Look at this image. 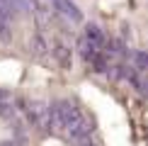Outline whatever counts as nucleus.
Listing matches in <instances>:
<instances>
[{
    "label": "nucleus",
    "instance_id": "nucleus-1",
    "mask_svg": "<svg viewBox=\"0 0 148 146\" xmlns=\"http://www.w3.org/2000/svg\"><path fill=\"white\" fill-rule=\"evenodd\" d=\"M53 8H56V12L61 17H66L68 22H80L83 20V12H80V8L73 0H53Z\"/></svg>",
    "mask_w": 148,
    "mask_h": 146
}]
</instances>
